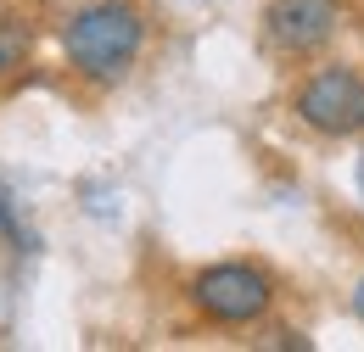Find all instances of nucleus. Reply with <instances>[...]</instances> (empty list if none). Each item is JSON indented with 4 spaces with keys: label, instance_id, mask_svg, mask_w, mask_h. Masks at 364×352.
Instances as JSON below:
<instances>
[{
    "label": "nucleus",
    "instance_id": "nucleus-1",
    "mask_svg": "<svg viewBox=\"0 0 364 352\" xmlns=\"http://www.w3.org/2000/svg\"><path fill=\"white\" fill-rule=\"evenodd\" d=\"M140 45H146V23H140L135 0H90L62 23V50L68 67L85 73L95 84H112L135 67Z\"/></svg>",
    "mask_w": 364,
    "mask_h": 352
},
{
    "label": "nucleus",
    "instance_id": "nucleus-2",
    "mask_svg": "<svg viewBox=\"0 0 364 352\" xmlns=\"http://www.w3.org/2000/svg\"><path fill=\"white\" fill-rule=\"evenodd\" d=\"M191 302L213 324H258L274 302V285L252 263H213L191 280Z\"/></svg>",
    "mask_w": 364,
    "mask_h": 352
},
{
    "label": "nucleus",
    "instance_id": "nucleus-3",
    "mask_svg": "<svg viewBox=\"0 0 364 352\" xmlns=\"http://www.w3.org/2000/svg\"><path fill=\"white\" fill-rule=\"evenodd\" d=\"M297 118L314 134L348 140L364 129V79L353 67H319L309 84L297 89Z\"/></svg>",
    "mask_w": 364,
    "mask_h": 352
},
{
    "label": "nucleus",
    "instance_id": "nucleus-4",
    "mask_svg": "<svg viewBox=\"0 0 364 352\" xmlns=\"http://www.w3.org/2000/svg\"><path fill=\"white\" fill-rule=\"evenodd\" d=\"M336 17H342L336 0H269L264 34L286 56H309V50H319V45L336 34Z\"/></svg>",
    "mask_w": 364,
    "mask_h": 352
},
{
    "label": "nucleus",
    "instance_id": "nucleus-5",
    "mask_svg": "<svg viewBox=\"0 0 364 352\" xmlns=\"http://www.w3.org/2000/svg\"><path fill=\"white\" fill-rule=\"evenodd\" d=\"M23 56H28V23L11 17V11H0V73H11Z\"/></svg>",
    "mask_w": 364,
    "mask_h": 352
},
{
    "label": "nucleus",
    "instance_id": "nucleus-6",
    "mask_svg": "<svg viewBox=\"0 0 364 352\" xmlns=\"http://www.w3.org/2000/svg\"><path fill=\"white\" fill-rule=\"evenodd\" d=\"M0 229H11V235H17V213H11V196H6V185H0Z\"/></svg>",
    "mask_w": 364,
    "mask_h": 352
},
{
    "label": "nucleus",
    "instance_id": "nucleus-7",
    "mask_svg": "<svg viewBox=\"0 0 364 352\" xmlns=\"http://www.w3.org/2000/svg\"><path fill=\"white\" fill-rule=\"evenodd\" d=\"M353 313H359V324H364V280H359V291H353Z\"/></svg>",
    "mask_w": 364,
    "mask_h": 352
}]
</instances>
